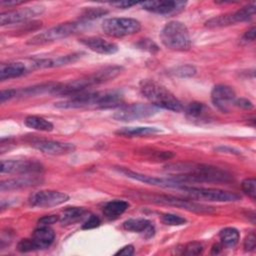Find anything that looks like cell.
Instances as JSON below:
<instances>
[{
	"label": "cell",
	"mask_w": 256,
	"mask_h": 256,
	"mask_svg": "<svg viewBox=\"0 0 256 256\" xmlns=\"http://www.w3.org/2000/svg\"><path fill=\"white\" fill-rule=\"evenodd\" d=\"M172 178L185 184L190 182H214L226 183L231 180V174L218 167L196 164V163H177L166 166Z\"/></svg>",
	"instance_id": "6da1fadb"
},
{
	"label": "cell",
	"mask_w": 256,
	"mask_h": 256,
	"mask_svg": "<svg viewBox=\"0 0 256 256\" xmlns=\"http://www.w3.org/2000/svg\"><path fill=\"white\" fill-rule=\"evenodd\" d=\"M123 95L118 90L99 91L91 93H80L72 96L67 100L55 103V107L61 109L74 108H115L121 107Z\"/></svg>",
	"instance_id": "7a4b0ae2"
},
{
	"label": "cell",
	"mask_w": 256,
	"mask_h": 256,
	"mask_svg": "<svg viewBox=\"0 0 256 256\" xmlns=\"http://www.w3.org/2000/svg\"><path fill=\"white\" fill-rule=\"evenodd\" d=\"M122 70L123 68L121 66H117V65L107 66L90 75L73 80L69 83L58 84L53 94L72 97L74 95L85 92L86 89L94 85H99V84L108 82L110 80H113L122 72Z\"/></svg>",
	"instance_id": "3957f363"
},
{
	"label": "cell",
	"mask_w": 256,
	"mask_h": 256,
	"mask_svg": "<svg viewBox=\"0 0 256 256\" xmlns=\"http://www.w3.org/2000/svg\"><path fill=\"white\" fill-rule=\"evenodd\" d=\"M141 93L153 106L174 112L183 110L182 103L166 87L150 79L142 80L140 83Z\"/></svg>",
	"instance_id": "277c9868"
},
{
	"label": "cell",
	"mask_w": 256,
	"mask_h": 256,
	"mask_svg": "<svg viewBox=\"0 0 256 256\" xmlns=\"http://www.w3.org/2000/svg\"><path fill=\"white\" fill-rule=\"evenodd\" d=\"M162 44L175 51H187L191 47V38L187 26L180 21H170L160 32Z\"/></svg>",
	"instance_id": "5b68a950"
},
{
	"label": "cell",
	"mask_w": 256,
	"mask_h": 256,
	"mask_svg": "<svg viewBox=\"0 0 256 256\" xmlns=\"http://www.w3.org/2000/svg\"><path fill=\"white\" fill-rule=\"evenodd\" d=\"M84 22H66L56 25L42 33H39L30 38L27 43L31 45H40L54 42L66 38L72 34L81 31L84 27Z\"/></svg>",
	"instance_id": "8992f818"
},
{
	"label": "cell",
	"mask_w": 256,
	"mask_h": 256,
	"mask_svg": "<svg viewBox=\"0 0 256 256\" xmlns=\"http://www.w3.org/2000/svg\"><path fill=\"white\" fill-rule=\"evenodd\" d=\"M185 194H188L192 198H197L200 200L206 201H216V202H233L240 200V195L230 192L224 191L220 189L213 188H203V187H193L184 185L179 188Z\"/></svg>",
	"instance_id": "52a82bcc"
},
{
	"label": "cell",
	"mask_w": 256,
	"mask_h": 256,
	"mask_svg": "<svg viewBox=\"0 0 256 256\" xmlns=\"http://www.w3.org/2000/svg\"><path fill=\"white\" fill-rule=\"evenodd\" d=\"M103 31L109 36L124 37L141 30V23L134 18H108L102 23Z\"/></svg>",
	"instance_id": "ba28073f"
},
{
	"label": "cell",
	"mask_w": 256,
	"mask_h": 256,
	"mask_svg": "<svg viewBox=\"0 0 256 256\" xmlns=\"http://www.w3.org/2000/svg\"><path fill=\"white\" fill-rule=\"evenodd\" d=\"M143 199L149 200L153 203L157 204H164V205H170V206H175L178 208H182L191 212H196V213H212L214 212V208L195 203L186 199H180L178 197L170 196V195H143Z\"/></svg>",
	"instance_id": "9c48e42d"
},
{
	"label": "cell",
	"mask_w": 256,
	"mask_h": 256,
	"mask_svg": "<svg viewBox=\"0 0 256 256\" xmlns=\"http://www.w3.org/2000/svg\"><path fill=\"white\" fill-rule=\"evenodd\" d=\"M158 108L152 104H130L121 106L118 111L113 114V118L118 121H133L137 119H143L155 115L158 112Z\"/></svg>",
	"instance_id": "30bf717a"
},
{
	"label": "cell",
	"mask_w": 256,
	"mask_h": 256,
	"mask_svg": "<svg viewBox=\"0 0 256 256\" xmlns=\"http://www.w3.org/2000/svg\"><path fill=\"white\" fill-rule=\"evenodd\" d=\"M69 200L66 193L54 190H40L34 192L29 197V204L33 207H54L61 205Z\"/></svg>",
	"instance_id": "8fae6325"
},
{
	"label": "cell",
	"mask_w": 256,
	"mask_h": 256,
	"mask_svg": "<svg viewBox=\"0 0 256 256\" xmlns=\"http://www.w3.org/2000/svg\"><path fill=\"white\" fill-rule=\"evenodd\" d=\"M116 169L128 178H131V179H134L137 181H141V182H144V183H147L150 185L160 186V187H164V188H177V189L186 185L185 183L180 182L172 177L160 178V177H155V176H149V175H145V174H141V173L129 170L128 168H124V167H117Z\"/></svg>",
	"instance_id": "7c38bea8"
},
{
	"label": "cell",
	"mask_w": 256,
	"mask_h": 256,
	"mask_svg": "<svg viewBox=\"0 0 256 256\" xmlns=\"http://www.w3.org/2000/svg\"><path fill=\"white\" fill-rule=\"evenodd\" d=\"M45 10L42 5H33L25 7L19 10H13L1 13L0 15V25L5 26L9 24H17L20 22H25L33 17L41 15Z\"/></svg>",
	"instance_id": "4fadbf2b"
},
{
	"label": "cell",
	"mask_w": 256,
	"mask_h": 256,
	"mask_svg": "<svg viewBox=\"0 0 256 256\" xmlns=\"http://www.w3.org/2000/svg\"><path fill=\"white\" fill-rule=\"evenodd\" d=\"M236 99L235 91L232 87L218 84L213 87L211 91V100L214 106L223 113H228L234 105V101Z\"/></svg>",
	"instance_id": "5bb4252c"
},
{
	"label": "cell",
	"mask_w": 256,
	"mask_h": 256,
	"mask_svg": "<svg viewBox=\"0 0 256 256\" xmlns=\"http://www.w3.org/2000/svg\"><path fill=\"white\" fill-rule=\"evenodd\" d=\"M1 173H18L29 174L43 171V166L40 162L35 160H2Z\"/></svg>",
	"instance_id": "9a60e30c"
},
{
	"label": "cell",
	"mask_w": 256,
	"mask_h": 256,
	"mask_svg": "<svg viewBox=\"0 0 256 256\" xmlns=\"http://www.w3.org/2000/svg\"><path fill=\"white\" fill-rule=\"evenodd\" d=\"M140 5L144 10H147L149 12L161 14V15H169V14H174L181 11L185 7L186 2L171 1V0H167V1L156 0V1L141 2Z\"/></svg>",
	"instance_id": "2e32d148"
},
{
	"label": "cell",
	"mask_w": 256,
	"mask_h": 256,
	"mask_svg": "<svg viewBox=\"0 0 256 256\" xmlns=\"http://www.w3.org/2000/svg\"><path fill=\"white\" fill-rule=\"evenodd\" d=\"M31 145L37 150L49 155H66L75 150V146L71 143H64L53 140L38 139L31 142Z\"/></svg>",
	"instance_id": "e0dca14e"
},
{
	"label": "cell",
	"mask_w": 256,
	"mask_h": 256,
	"mask_svg": "<svg viewBox=\"0 0 256 256\" xmlns=\"http://www.w3.org/2000/svg\"><path fill=\"white\" fill-rule=\"evenodd\" d=\"M81 57L80 53H73L64 56H59L55 58H44V59H36L33 60L29 66L30 69H44V68H54L60 67L64 65H68L70 63L76 62Z\"/></svg>",
	"instance_id": "ac0fdd59"
},
{
	"label": "cell",
	"mask_w": 256,
	"mask_h": 256,
	"mask_svg": "<svg viewBox=\"0 0 256 256\" xmlns=\"http://www.w3.org/2000/svg\"><path fill=\"white\" fill-rule=\"evenodd\" d=\"M80 42L90 50L99 54H114L118 51V46L110 41L100 37H86L80 39Z\"/></svg>",
	"instance_id": "d6986e66"
},
{
	"label": "cell",
	"mask_w": 256,
	"mask_h": 256,
	"mask_svg": "<svg viewBox=\"0 0 256 256\" xmlns=\"http://www.w3.org/2000/svg\"><path fill=\"white\" fill-rule=\"evenodd\" d=\"M123 228L127 231L143 233L145 238H150L154 235L155 229L152 223L145 218H131L123 222Z\"/></svg>",
	"instance_id": "ffe728a7"
},
{
	"label": "cell",
	"mask_w": 256,
	"mask_h": 256,
	"mask_svg": "<svg viewBox=\"0 0 256 256\" xmlns=\"http://www.w3.org/2000/svg\"><path fill=\"white\" fill-rule=\"evenodd\" d=\"M42 182V179H40L37 176H25V177H18L14 179H7L3 180L0 183V189L1 191L6 190H14V189H20V188H26L38 185Z\"/></svg>",
	"instance_id": "44dd1931"
},
{
	"label": "cell",
	"mask_w": 256,
	"mask_h": 256,
	"mask_svg": "<svg viewBox=\"0 0 256 256\" xmlns=\"http://www.w3.org/2000/svg\"><path fill=\"white\" fill-rule=\"evenodd\" d=\"M55 233L49 226H38L32 234V239L38 249L48 248L54 241Z\"/></svg>",
	"instance_id": "7402d4cb"
},
{
	"label": "cell",
	"mask_w": 256,
	"mask_h": 256,
	"mask_svg": "<svg viewBox=\"0 0 256 256\" xmlns=\"http://www.w3.org/2000/svg\"><path fill=\"white\" fill-rule=\"evenodd\" d=\"M29 68L26 64L22 62H12L7 64L0 65V79L2 81L6 79H11L15 77H19L25 74Z\"/></svg>",
	"instance_id": "603a6c76"
},
{
	"label": "cell",
	"mask_w": 256,
	"mask_h": 256,
	"mask_svg": "<svg viewBox=\"0 0 256 256\" xmlns=\"http://www.w3.org/2000/svg\"><path fill=\"white\" fill-rule=\"evenodd\" d=\"M161 132L159 128L149 127V126H138V127H123L117 130L115 133L123 137H140L149 136Z\"/></svg>",
	"instance_id": "cb8c5ba5"
},
{
	"label": "cell",
	"mask_w": 256,
	"mask_h": 256,
	"mask_svg": "<svg viewBox=\"0 0 256 256\" xmlns=\"http://www.w3.org/2000/svg\"><path fill=\"white\" fill-rule=\"evenodd\" d=\"M129 207V203L124 200H113L108 203L103 208V214L109 219H115L122 215Z\"/></svg>",
	"instance_id": "d4e9b609"
},
{
	"label": "cell",
	"mask_w": 256,
	"mask_h": 256,
	"mask_svg": "<svg viewBox=\"0 0 256 256\" xmlns=\"http://www.w3.org/2000/svg\"><path fill=\"white\" fill-rule=\"evenodd\" d=\"M86 213L87 211L82 207H67L60 216L59 221L62 225H71L80 221Z\"/></svg>",
	"instance_id": "484cf974"
},
{
	"label": "cell",
	"mask_w": 256,
	"mask_h": 256,
	"mask_svg": "<svg viewBox=\"0 0 256 256\" xmlns=\"http://www.w3.org/2000/svg\"><path fill=\"white\" fill-rule=\"evenodd\" d=\"M24 124L31 129L38 130V131H45V132H50L54 128L53 124L47 119L39 116H34V115L27 116L24 119Z\"/></svg>",
	"instance_id": "4316f807"
},
{
	"label": "cell",
	"mask_w": 256,
	"mask_h": 256,
	"mask_svg": "<svg viewBox=\"0 0 256 256\" xmlns=\"http://www.w3.org/2000/svg\"><path fill=\"white\" fill-rule=\"evenodd\" d=\"M219 238L222 246L234 247L239 241L240 234L237 229L233 227H226L220 231Z\"/></svg>",
	"instance_id": "83f0119b"
},
{
	"label": "cell",
	"mask_w": 256,
	"mask_h": 256,
	"mask_svg": "<svg viewBox=\"0 0 256 256\" xmlns=\"http://www.w3.org/2000/svg\"><path fill=\"white\" fill-rule=\"evenodd\" d=\"M255 4H249L247 6L242 7L241 9L230 13V17H231V21L233 24L237 23V22H244V21H248L250 20L254 14H255Z\"/></svg>",
	"instance_id": "f1b7e54d"
},
{
	"label": "cell",
	"mask_w": 256,
	"mask_h": 256,
	"mask_svg": "<svg viewBox=\"0 0 256 256\" xmlns=\"http://www.w3.org/2000/svg\"><path fill=\"white\" fill-rule=\"evenodd\" d=\"M184 110L188 117L195 119L203 115L205 111V105L201 102H191L184 108Z\"/></svg>",
	"instance_id": "f546056e"
},
{
	"label": "cell",
	"mask_w": 256,
	"mask_h": 256,
	"mask_svg": "<svg viewBox=\"0 0 256 256\" xmlns=\"http://www.w3.org/2000/svg\"><path fill=\"white\" fill-rule=\"evenodd\" d=\"M173 75L181 77V78H186V77H192L196 74V68L192 65H180L178 67H175L172 72Z\"/></svg>",
	"instance_id": "4dcf8cb0"
},
{
	"label": "cell",
	"mask_w": 256,
	"mask_h": 256,
	"mask_svg": "<svg viewBox=\"0 0 256 256\" xmlns=\"http://www.w3.org/2000/svg\"><path fill=\"white\" fill-rule=\"evenodd\" d=\"M108 11L101 8V7H90L83 11L81 15V19L83 20H92L95 18H99L105 14H107Z\"/></svg>",
	"instance_id": "1f68e13d"
},
{
	"label": "cell",
	"mask_w": 256,
	"mask_h": 256,
	"mask_svg": "<svg viewBox=\"0 0 256 256\" xmlns=\"http://www.w3.org/2000/svg\"><path fill=\"white\" fill-rule=\"evenodd\" d=\"M161 221L170 226H179L186 223V219L180 215L172 214V213H165L161 216Z\"/></svg>",
	"instance_id": "d6a6232c"
},
{
	"label": "cell",
	"mask_w": 256,
	"mask_h": 256,
	"mask_svg": "<svg viewBox=\"0 0 256 256\" xmlns=\"http://www.w3.org/2000/svg\"><path fill=\"white\" fill-rule=\"evenodd\" d=\"M241 188L245 194H247L251 199L256 198V180L254 178H246L241 183Z\"/></svg>",
	"instance_id": "836d02e7"
},
{
	"label": "cell",
	"mask_w": 256,
	"mask_h": 256,
	"mask_svg": "<svg viewBox=\"0 0 256 256\" xmlns=\"http://www.w3.org/2000/svg\"><path fill=\"white\" fill-rule=\"evenodd\" d=\"M17 250L19 252L22 253H26V252H31L34 250H38L35 242L33 241V239H22L21 241L18 242L17 244Z\"/></svg>",
	"instance_id": "e575fe53"
},
{
	"label": "cell",
	"mask_w": 256,
	"mask_h": 256,
	"mask_svg": "<svg viewBox=\"0 0 256 256\" xmlns=\"http://www.w3.org/2000/svg\"><path fill=\"white\" fill-rule=\"evenodd\" d=\"M203 251V246L201 243L193 241V242H189L188 244L185 245L184 249H183V254L186 255H198L200 253H202Z\"/></svg>",
	"instance_id": "d590c367"
},
{
	"label": "cell",
	"mask_w": 256,
	"mask_h": 256,
	"mask_svg": "<svg viewBox=\"0 0 256 256\" xmlns=\"http://www.w3.org/2000/svg\"><path fill=\"white\" fill-rule=\"evenodd\" d=\"M136 46L140 49H143V50H146V51H149L151 53H154V52H157L159 51V47L157 46V44L155 42H153L152 40L150 39H141L137 44Z\"/></svg>",
	"instance_id": "8d00e7d4"
},
{
	"label": "cell",
	"mask_w": 256,
	"mask_h": 256,
	"mask_svg": "<svg viewBox=\"0 0 256 256\" xmlns=\"http://www.w3.org/2000/svg\"><path fill=\"white\" fill-rule=\"evenodd\" d=\"M100 224H101V220L97 215H90L86 219V221L83 223L82 229H84V230L93 229V228H96V227L100 226Z\"/></svg>",
	"instance_id": "74e56055"
},
{
	"label": "cell",
	"mask_w": 256,
	"mask_h": 256,
	"mask_svg": "<svg viewBox=\"0 0 256 256\" xmlns=\"http://www.w3.org/2000/svg\"><path fill=\"white\" fill-rule=\"evenodd\" d=\"M60 216L58 215H46L38 220V226H50L59 221Z\"/></svg>",
	"instance_id": "f35d334b"
},
{
	"label": "cell",
	"mask_w": 256,
	"mask_h": 256,
	"mask_svg": "<svg viewBox=\"0 0 256 256\" xmlns=\"http://www.w3.org/2000/svg\"><path fill=\"white\" fill-rule=\"evenodd\" d=\"M256 246V237L254 232L248 234L244 240V248L246 251H252L255 249Z\"/></svg>",
	"instance_id": "ab89813d"
},
{
	"label": "cell",
	"mask_w": 256,
	"mask_h": 256,
	"mask_svg": "<svg viewBox=\"0 0 256 256\" xmlns=\"http://www.w3.org/2000/svg\"><path fill=\"white\" fill-rule=\"evenodd\" d=\"M17 96V90L15 89H8V90H2L0 94V102L4 103L7 100H10Z\"/></svg>",
	"instance_id": "60d3db41"
},
{
	"label": "cell",
	"mask_w": 256,
	"mask_h": 256,
	"mask_svg": "<svg viewBox=\"0 0 256 256\" xmlns=\"http://www.w3.org/2000/svg\"><path fill=\"white\" fill-rule=\"evenodd\" d=\"M234 105L246 110H250L253 108V103L246 98H236L234 101Z\"/></svg>",
	"instance_id": "b9f144b4"
},
{
	"label": "cell",
	"mask_w": 256,
	"mask_h": 256,
	"mask_svg": "<svg viewBox=\"0 0 256 256\" xmlns=\"http://www.w3.org/2000/svg\"><path fill=\"white\" fill-rule=\"evenodd\" d=\"M133 254H134L133 245H126L115 253V255H124V256H131Z\"/></svg>",
	"instance_id": "7bdbcfd3"
},
{
	"label": "cell",
	"mask_w": 256,
	"mask_h": 256,
	"mask_svg": "<svg viewBox=\"0 0 256 256\" xmlns=\"http://www.w3.org/2000/svg\"><path fill=\"white\" fill-rule=\"evenodd\" d=\"M136 2H132V1H118V2H111L110 5L115 6L117 8H122V9H127L132 7L133 5H136Z\"/></svg>",
	"instance_id": "ee69618b"
},
{
	"label": "cell",
	"mask_w": 256,
	"mask_h": 256,
	"mask_svg": "<svg viewBox=\"0 0 256 256\" xmlns=\"http://www.w3.org/2000/svg\"><path fill=\"white\" fill-rule=\"evenodd\" d=\"M255 35H256V29H255V27H252V28H250L248 31L245 32L243 38H244L245 40H247V41H248V40H249V41H254V40H255Z\"/></svg>",
	"instance_id": "f6af8a7d"
},
{
	"label": "cell",
	"mask_w": 256,
	"mask_h": 256,
	"mask_svg": "<svg viewBox=\"0 0 256 256\" xmlns=\"http://www.w3.org/2000/svg\"><path fill=\"white\" fill-rule=\"evenodd\" d=\"M215 150L217 151H221V152H229V153H235V154H239L240 152L238 150H235L233 148H230V147H224V146H220V147H217L215 148Z\"/></svg>",
	"instance_id": "bcb514c9"
},
{
	"label": "cell",
	"mask_w": 256,
	"mask_h": 256,
	"mask_svg": "<svg viewBox=\"0 0 256 256\" xmlns=\"http://www.w3.org/2000/svg\"><path fill=\"white\" fill-rule=\"evenodd\" d=\"M1 5L2 6H16V5H19V4H22L23 1H4L2 0L1 2Z\"/></svg>",
	"instance_id": "7dc6e473"
},
{
	"label": "cell",
	"mask_w": 256,
	"mask_h": 256,
	"mask_svg": "<svg viewBox=\"0 0 256 256\" xmlns=\"http://www.w3.org/2000/svg\"><path fill=\"white\" fill-rule=\"evenodd\" d=\"M221 248H222V246H221V245H219V244H215V245L212 247V253H213V254H217V253H219V252L221 251Z\"/></svg>",
	"instance_id": "c3c4849f"
}]
</instances>
